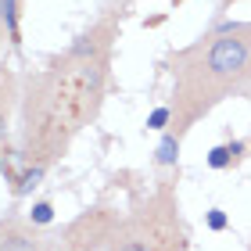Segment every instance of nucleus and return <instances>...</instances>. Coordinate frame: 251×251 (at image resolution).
Segmentation results:
<instances>
[{
	"label": "nucleus",
	"mask_w": 251,
	"mask_h": 251,
	"mask_svg": "<svg viewBox=\"0 0 251 251\" xmlns=\"http://www.w3.org/2000/svg\"><path fill=\"white\" fill-rule=\"evenodd\" d=\"M115 54L75 58L58 54L22 83L15 147L4 151L0 169L43 165L54 169L90 122L100 115Z\"/></svg>",
	"instance_id": "f257e3e1"
},
{
	"label": "nucleus",
	"mask_w": 251,
	"mask_h": 251,
	"mask_svg": "<svg viewBox=\"0 0 251 251\" xmlns=\"http://www.w3.org/2000/svg\"><path fill=\"white\" fill-rule=\"evenodd\" d=\"M173 75V126L169 133L187 136L208 111L251 86V22H223L190 47L165 58Z\"/></svg>",
	"instance_id": "f03ea898"
},
{
	"label": "nucleus",
	"mask_w": 251,
	"mask_h": 251,
	"mask_svg": "<svg viewBox=\"0 0 251 251\" xmlns=\"http://www.w3.org/2000/svg\"><path fill=\"white\" fill-rule=\"evenodd\" d=\"M111 251H187V226L176 190L158 187L151 198L129 208L111 233Z\"/></svg>",
	"instance_id": "7ed1b4c3"
},
{
	"label": "nucleus",
	"mask_w": 251,
	"mask_h": 251,
	"mask_svg": "<svg viewBox=\"0 0 251 251\" xmlns=\"http://www.w3.org/2000/svg\"><path fill=\"white\" fill-rule=\"evenodd\" d=\"M54 237L32 226L25 215H7L0 219V251H50Z\"/></svg>",
	"instance_id": "20e7f679"
},
{
	"label": "nucleus",
	"mask_w": 251,
	"mask_h": 251,
	"mask_svg": "<svg viewBox=\"0 0 251 251\" xmlns=\"http://www.w3.org/2000/svg\"><path fill=\"white\" fill-rule=\"evenodd\" d=\"M18 100H22V83L11 68H0V158H4V147L11 140V126L18 115Z\"/></svg>",
	"instance_id": "39448f33"
},
{
	"label": "nucleus",
	"mask_w": 251,
	"mask_h": 251,
	"mask_svg": "<svg viewBox=\"0 0 251 251\" xmlns=\"http://www.w3.org/2000/svg\"><path fill=\"white\" fill-rule=\"evenodd\" d=\"M0 22L7 29V43L11 47H22V0H0Z\"/></svg>",
	"instance_id": "423d86ee"
},
{
	"label": "nucleus",
	"mask_w": 251,
	"mask_h": 251,
	"mask_svg": "<svg viewBox=\"0 0 251 251\" xmlns=\"http://www.w3.org/2000/svg\"><path fill=\"white\" fill-rule=\"evenodd\" d=\"M241 154H244V144H241V140L215 144L212 151H208V158H204V165L219 173V169H230V165H237V162H241Z\"/></svg>",
	"instance_id": "0eeeda50"
},
{
	"label": "nucleus",
	"mask_w": 251,
	"mask_h": 251,
	"mask_svg": "<svg viewBox=\"0 0 251 251\" xmlns=\"http://www.w3.org/2000/svg\"><path fill=\"white\" fill-rule=\"evenodd\" d=\"M179 147H183V136H176V133H162V140H158V147H154V165H162V169H169V165H176L179 162Z\"/></svg>",
	"instance_id": "6e6552de"
},
{
	"label": "nucleus",
	"mask_w": 251,
	"mask_h": 251,
	"mask_svg": "<svg viewBox=\"0 0 251 251\" xmlns=\"http://www.w3.org/2000/svg\"><path fill=\"white\" fill-rule=\"evenodd\" d=\"M25 219H29L32 226H40V230H47V226L54 223V204H50V201H32V208H29Z\"/></svg>",
	"instance_id": "1a4fd4ad"
},
{
	"label": "nucleus",
	"mask_w": 251,
	"mask_h": 251,
	"mask_svg": "<svg viewBox=\"0 0 251 251\" xmlns=\"http://www.w3.org/2000/svg\"><path fill=\"white\" fill-rule=\"evenodd\" d=\"M169 126H173V108H169V104L154 108L151 115H147V129H154V133H165Z\"/></svg>",
	"instance_id": "9d476101"
},
{
	"label": "nucleus",
	"mask_w": 251,
	"mask_h": 251,
	"mask_svg": "<svg viewBox=\"0 0 251 251\" xmlns=\"http://www.w3.org/2000/svg\"><path fill=\"white\" fill-rule=\"evenodd\" d=\"M204 226H208L212 233H223L226 226H230V215H226L223 208H208L204 212Z\"/></svg>",
	"instance_id": "9b49d317"
},
{
	"label": "nucleus",
	"mask_w": 251,
	"mask_h": 251,
	"mask_svg": "<svg viewBox=\"0 0 251 251\" xmlns=\"http://www.w3.org/2000/svg\"><path fill=\"white\" fill-rule=\"evenodd\" d=\"M233 4H244V0H219V11H230Z\"/></svg>",
	"instance_id": "f8f14e48"
},
{
	"label": "nucleus",
	"mask_w": 251,
	"mask_h": 251,
	"mask_svg": "<svg viewBox=\"0 0 251 251\" xmlns=\"http://www.w3.org/2000/svg\"><path fill=\"white\" fill-rule=\"evenodd\" d=\"M4 40H7V29H4V22H0V54H4Z\"/></svg>",
	"instance_id": "ddd939ff"
}]
</instances>
